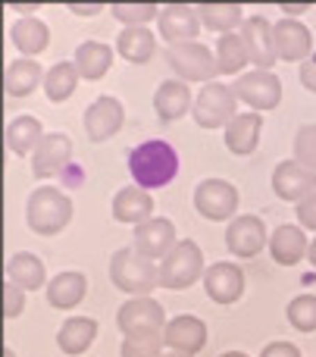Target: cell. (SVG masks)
<instances>
[{
  "label": "cell",
  "instance_id": "6da1fadb",
  "mask_svg": "<svg viewBox=\"0 0 316 357\" xmlns=\"http://www.w3.org/2000/svg\"><path fill=\"white\" fill-rule=\"evenodd\" d=\"M129 173L135 178L138 188L154 191V188H166L175 176H179V154L169 142L150 138L132 148L129 154Z\"/></svg>",
  "mask_w": 316,
  "mask_h": 357
},
{
  "label": "cell",
  "instance_id": "2e32d148",
  "mask_svg": "<svg viewBox=\"0 0 316 357\" xmlns=\"http://www.w3.org/2000/svg\"><path fill=\"white\" fill-rule=\"evenodd\" d=\"M157 29H160L163 41L173 47V44H185L194 41L200 31V16H198V6H188V3H169L160 10V19H157Z\"/></svg>",
  "mask_w": 316,
  "mask_h": 357
},
{
  "label": "cell",
  "instance_id": "d4e9b609",
  "mask_svg": "<svg viewBox=\"0 0 316 357\" xmlns=\"http://www.w3.org/2000/svg\"><path fill=\"white\" fill-rule=\"evenodd\" d=\"M10 41L16 44V50L22 56H35V54H44L50 44V29L47 22H41L38 16H19L10 29Z\"/></svg>",
  "mask_w": 316,
  "mask_h": 357
},
{
  "label": "cell",
  "instance_id": "52a82bcc",
  "mask_svg": "<svg viewBox=\"0 0 316 357\" xmlns=\"http://www.w3.org/2000/svg\"><path fill=\"white\" fill-rule=\"evenodd\" d=\"M232 94L242 104H248L254 113L276 110L282 100V82L276 73H263V69H251V73L238 75L232 82Z\"/></svg>",
  "mask_w": 316,
  "mask_h": 357
},
{
  "label": "cell",
  "instance_id": "7dc6e473",
  "mask_svg": "<svg viewBox=\"0 0 316 357\" xmlns=\"http://www.w3.org/2000/svg\"><path fill=\"white\" fill-rule=\"evenodd\" d=\"M163 357H194V354H182V351H166Z\"/></svg>",
  "mask_w": 316,
  "mask_h": 357
},
{
  "label": "cell",
  "instance_id": "ffe728a7",
  "mask_svg": "<svg viewBox=\"0 0 316 357\" xmlns=\"http://www.w3.org/2000/svg\"><path fill=\"white\" fill-rule=\"evenodd\" d=\"M113 220L129 222V226H141V222L154 220V197L150 191L138 188V185H125L113 197Z\"/></svg>",
  "mask_w": 316,
  "mask_h": 357
},
{
  "label": "cell",
  "instance_id": "f546056e",
  "mask_svg": "<svg viewBox=\"0 0 316 357\" xmlns=\"http://www.w3.org/2000/svg\"><path fill=\"white\" fill-rule=\"evenodd\" d=\"M251 63V54L244 47L242 31H229V35L216 38V66L219 75H244V66Z\"/></svg>",
  "mask_w": 316,
  "mask_h": 357
},
{
  "label": "cell",
  "instance_id": "44dd1931",
  "mask_svg": "<svg viewBox=\"0 0 316 357\" xmlns=\"http://www.w3.org/2000/svg\"><path fill=\"white\" fill-rule=\"evenodd\" d=\"M154 110H157V116H160L163 123H175V119H182L185 113L194 110L191 88H188L182 79L160 82V88L154 91Z\"/></svg>",
  "mask_w": 316,
  "mask_h": 357
},
{
  "label": "cell",
  "instance_id": "83f0119b",
  "mask_svg": "<svg viewBox=\"0 0 316 357\" xmlns=\"http://www.w3.org/2000/svg\"><path fill=\"white\" fill-rule=\"evenodd\" d=\"M72 63H75V69H79L81 79L97 82V79H104V75L110 73L113 47H110V44H104V41H85V44H79Z\"/></svg>",
  "mask_w": 316,
  "mask_h": 357
},
{
  "label": "cell",
  "instance_id": "c3c4849f",
  "mask_svg": "<svg viewBox=\"0 0 316 357\" xmlns=\"http://www.w3.org/2000/svg\"><path fill=\"white\" fill-rule=\"evenodd\" d=\"M3 357H16V351H13V348H3Z\"/></svg>",
  "mask_w": 316,
  "mask_h": 357
},
{
  "label": "cell",
  "instance_id": "3957f363",
  "mask_svg": "<svg viewBox=\"0 0 316 357\" xmlns=\"http://www.w3.org/2000/svg\"><path fill=\"white\" fill-rule=\"evenodd\" d=\"M110 282L132 298H150V291L160 289V266L135 248H119L110 257Z\"/></svg>",
  "mask_w": 316,
  "mask_h": 357
},
{
  "label": "cell",
  "instance_id": "bcb514c9",
  "mask_svg": "<svg viewBox=\"0 0 316 357\" xmlns=\"http://www.w3.org/2000/svg\"><path fill=\"white\" fill-rule=\"evenodd\" d=\"M219 357H248L244 351H226V354H219Z\"/></svg>",
  "mask_w": 316,
  "mask_h": 357
},
{
  "label": "cell",
  "instance_id": "9c48e42d",
  "mask_svg": "<svg viewBox=\"0 0 316 357\" xmlns=\"http://www.w3.org/2000/svg\"><path fill=\"white\" fill-rule=\"evenodd\" d=\"M125 123V107L119 98H110V94H100L97 100L85 107V116H81V126H85V135L91 138L94 144L113 138Z\"/></svg>",
  "mask_w": 316,
  "mask_h": 357
},
{
  "label": "cell",
  "instance_id": "ee69618b",
  "mask_svg": "<svg viewBox=\"0 0 316 357\" xmlns=\"http://www.w3.org/2000/svg\"><path fill=\"white\" fill-rule=\"evenodd\" d=\"M282 10H285V16H288V19H298L301 13H307L310 6H307V3H282Z\"/></svg>",
  "mask_w": 316,
  "mask_h": 357
},
{
  "label": "cell",
  "instance_id": "4fadbf2b",
  "mask_svg": "<svg viewBox=\"0 0 316 357\" xmlns=\"http://www.w3.org/2000/svg\"><path fill=\"white\" fill-rule=\"evenodd\" d=\"M273 191L282 201L301 204L310 195H316V173L301 167L298 160H282L279 167L273 169Z\"/></svg>",
  "mask_w": 316,
  "mask_h": 357
},
{
  "label": "cell",
  "instance_id": "f35d334b",
  "mask_svg": "<svg viewBox=\"0 0 316 357\" xmlns=\"http://www.w3.org/2000/svg\"><path fill=\"white\" fill-rule=\"evenodd\" d=\"M22 310H25V289H19L16 282H6L3 285V317L6 320H16Z\"/></svg>",
  "mask_w": 316,
  "mask_h": 357
},
{
  "label": "cell",
  "instance_id": "277c9868",
  "mask_svg": "<svg viewBox=\"0 0 316 357\" xmlns=\"http://www.w3.org/2000/svg\"><path fill=\"white\" fill-rule=\"evenodd\" d=\"M207 266H204V251L198 241L182 238L166 257L160 260V289H173L182 291L188 285H194L198 279H204Z\"/></svg>",
  "mask_w": 316,
  "mask_h": 357
},
{
  "label": "cell",
  "instance_id": "8992f818",
  "mask_svg": "<svg viewBox=\"0 0 316 357\" xmlns=\"http://www.w3.org/2000/svg\"><path fill=\"white\" fill-rule=\"evenodd\" d=\"M191 116L200 129H226L238 116V98L232 94V85H223V82L200 85Z\"/></svg>",
  "mask_w": 316,
  "mask_h": 357
},
{
  "label": "cell",
  "instance_id": "ac0fdd59",
  "mask_svg": "<svg viewBox=\"0 0 316 357\" xmlns=\"http://www.w3.org/2000/svg\"><path fill=\"white\" fill-rule=\"evenodd\" d=\"M69 160H72V138L63 135V132H50L41 138L38 151L31 154V173H35V178H50L63 173Z\"/></svg>",
  "mask_w": 316,
  "mask_h": 357
},
{
  "label": "cell",
  "instance_id": "ba28073f",
  "mask_svg": "<svg viewBox=\"0 0 316 357\" xmlns=\"http://www.w3.org/2000/svg\"><path fill=\"white\" fill-rule=\"evenodd\" d=\"M238 188L226 178H204L194 188V210L210 222H223V220H235L238 213Z\"/></svg>",
  "mask_w": 316,
  "mask_h": 357
},
{
  "label": "cell",
  "instance_id": "4316f807",
  "mask_svg": "<svg viewBox=\"0 0 316 357\" xmlns=\"http://www.w3.org/2000/svg\"><path fill=\"white\" fill-rule=\"evenodd\" d=\"M94 339H97V320H91V317H69L56 333V345L69 357L85 354L94 345Z\"/></svg>",
  "mask_w": 316,
  "mask_h": 357
},
{
  "label": "cell",
  "instance_id": "e0dca14e",
  "mask_svg": "<svg viewBox=\"0 0 316 357\" xmlns=\"http://www.w3.org/2000/svg\"><path fill=\"white\" fill-rule=\"evenodd\" d=\"M200 282H204L207 298L216 304H235L238 298L244 295V273H242V266L229 264V260L207 266Z\"/></svg>",
  "mask_w": 316,
  "mask_h": 357
},
{
  "label": "cell",
  "instance_id": "5bb4252c",
  "mask_svg": "<svg viewBox=\"0 0 316 357\" xmlns=\"http://www.w3.org/2000/svg\"><path fill=\"white\" fill-rule=\"evenodd\" d=\"M276 35V56L285 63H304L307 56H313V38L301 19H279L273 22Z\"/></svg>",
  "mask_w": 316,
  "mask_h": 357
},
{
  "label": "cell",
  "instance_id": "f6af8a7d",
  "mask_svg": "<svg viewBox=\"0 0 316 357\" xmlns=\"http://www.w3.org/2000/svg\"><path fill=\"white\" fill-rule=\"evenodd\" d=\"M307 260L316 266V235H313V241H310V254H307Z\"/></svg>",
  "mask_w": 316,
  "mask_h": 357
},
{
  "label": "cell",
  "instance_id": "e575fe53",
  "mask_svg": "<svg viewBox=\"0 0 316 357\" xmlns=\"http://www.w3.org/2000/svg\"><path fill=\"white\" fill-rule=\"evenodd\" d=\"M160 10L163 6L157 3H113L110 6L113 19H119L125 29H148V22L160 19Z\"/></svg>",
  "mask_w": 316,
  "mask_h": 357
},
{
  "label": "cell",
  "instance_id": "5b68a950",
  "mask_svg": "<svg viewBox=\"0 0 316 357\" xmlns=\"http://www.w3.org/2000/svg\"><path fill=\"white\" fill-rule=\"evenodd\" d=\"M166 63L173 66V73L182 82H216L219 66H216V54L200 41H185V44H173L166 47Z\"/></svg>",
  "mask_w": 316,
  "mask_h": 357
},
{
  "label": "cell",
  "instance_id": "60d3db41",
  "mask_svg": "<svg viewBox=\"0 0 316 357\" xmlns=\"http://www.w3.org/2000/svg\"><path fill=\"white\" fill-rule=\"evenodd\" d=\"M260 357H301V351H298V345H292V342H269V345L260 351Z\"/></svg>",
  "mask_w": 316,
  "mask_h": 357
},
{
  "label": "cell",
  "instance_id": "836d02e7",
  "mask_svg": "<svg viewBox=\"0 0 316 357\" xmlns=\"http://www.w3.org/2000/svg\"><path fill=\"white\" fill-rule=\"evenodd\" d=\"M198 16H200V25H207L210 31H219V35L235 31L248 19L242 16V3H200Z\"/></svg>",
  "mask_w": 316,
  "mask_h": 357
},
{
  "label": "cell",
  "instance_id": "1f68e13d",
  "mask_svg": "<svg viewBox=\"0 0 316 357\" xmlns=\"http://www.w3.org/2000/svg\"><path fill=\"white\" fill-rule=\"evenodd\" d=\"M157 50V35L150 29H123L116 38V54L129 63H148Z\"/></svg>",
  "mask_w": 316,
  "mask_h": 357
},
{
  "label": "cell",
  "instance_id": "484cf974",
  "mask_svg": "<svg viewBox=\"0 0 316 357\" xmlns=\"http://www.w3.org/2000/svg\"><path fill=\"white\" fill-rule=\"evenodd\" d=\"M88 295V279L81 273H56L47 282V304L56 310H72L81 304V298Z\"/></svg>",
  "mask_w": 316,
  "mask_h": 357
},
{
  "label": "cell",
  "instance_id": "f1b7e54d",
  "mask_svg": "<svg viewBox=\"0 0 316 357\" xmlns=\"http://www.w3.org/2000/svg\"><path fill=\"white\" fill-rule=\"evenodd\" d=\"M44 75L47 73H41V63L38 60H29V56L13 60L10 66H6V75H3L6 94H10V98H29V94L44 82Z\"/></svg>",
  "mask_w": 316,
  "mask_h": 357
},
{
  "label": "cell",
  "instance_id": "7c38bea8",
  "mask_svg": "<svg viewBox=\"0 0 316 357\" xmlns=\"http://www.w3.org/2000/svg\"><path fill=\"white\" fill-rule=\"evenodd\" d=\"M242 38H244V47H248L254 69L273 73V66L279 63V56H276L273 22H269L267 16H248L242 25Z\"/></svg>",
  "mask_w": 316,
  "mask_h": 357
},
{
  "label": "cell",
  "instance_id": "30bf717a",
  "mask_svg": "<svg viewBox=\"0 0 316 357\" xmlns=\"http://www.w3.org/2000/svg\"><path fill=\"white\" fill-rule=\"evenodd\" d=\"M116 326L123 335L163 333L166 329V314L154 298H129L116 314Z\"/></svg>",
  "mask_w": 316,
  "mask_h": 357
},
{
  "label": "cell",
  "instance_id": "cb8c5ba5",
  "mask_svg": "<svg viewBox=\"0 0 316 357\" xmlns=\"http://www.w3.org/2000/svg\"><path fill=\"white\" fill-rule=\"evenodd\" d=\"M6 282H16L25 291H38L44 285L47 289V270H44V260L35 257L31 251H16L6 260Z\"/></svg>",
  "mask_w": 316,
  "mask_h": 357
},
{
  "label": "cell",
  "instance_id": "9a60e30c",
  "mask_svg": "<svg viewBox=\"0 0 316 357\" xmlns=\"http://www.w3.org/2000/svg\"><path fill=\"white\" fill-rule=\"evenodd\" d=\"M179 241L182 238H175V222L166 216H154V220L135 226V251L148 260H163Z\"/></svg>",
  "mask_w": 316,
  "mask_h": 357
},
{
  "label": "cell",
  "instance_id": "ab89813d",
  "mask_svg": "<svg viewBox=\"0 0 316 357\" xmlns=\"http://www.w3.org/2000/svg\"><path fill=\"white\" fill-rule=\"evenodd\" d=\"M298 226L301 229H310V232H316V195H310L307 201L298 204Z\"/></svg>",
  "mask_w": 316,
  "mask_h": 357
},
{
  "label": "cell",
  "instance_id": "d6a6232c",
  "mask_svg": "<svg viewBox=\"0 0 316 357\" xmlns=\"http://www.w3.org/2000/svg\"><path fill=\"white\" fill-rule=\"evenodd\" d=\"M79 69H75L72 60H63V63H54V66L47 69V75H44V94H47L54 104H60V100L72 98L75 88H79Z\"/></svg>",
  "mask_w": 316,
  "mask_h": 357
},
{
  "label": "cell",
  "instance_id": "74e56055",
  "mask_svg": "<svg viewBox=\"0 0 316 357\" xmlns=\"http://www.w3.org/2000/svg\"><path fill=\"white\" fill-rule=\"evenodd\" d=\"M294 160L316 173V123H307L294 132Z\"/></svg>",
  "mask_w": 316,
  "mask_h": 357
},
{
  "label": "cell",
  "instance_id": "7402d4cb",
  "mask_svg": "<svg viewBox=\"0 0 316 357\" xmlns=\"http://www.w3.org/2000/svg\"><path fill=\"white\" fill-rule=\"evenodd\" d=\"M260 132H263V113H238L229 126H226V148L235 157H248L257 151L260 144Z\"/></svg>",
  "mask_w": 316,
  "mask_h": 357
},
{
  "label": "cell",
  "instance_id": "d590c367",
  "mask_svg": "<svg viewBox=\"0 0 316 357\" xmlns=\"http://www.w3.org/2000/svg\"><path fill=\"white\" fill-rule=\"evenodd\" d=\"M163 333H141V335H125L119 354L123 357H163Z\"/></svg>",
  "mask_w": 316,
  "mask_h": 357
},
{
  "label": "cell",
  "instance_id": "b9f144b4",
  "mask_svg": "<svg viewBox=\"0 0 316 357\" xmlns=\"http://www.w3.org/2000/svg\"><path fill=\"white\" fill-rule=\"evenodd\" d=\"M301 85H304L307 91L316 94V54L307 56V60L301 63Z\"/></svg>",
  "mask_w": 316,
  "mask_h": 357
},
{
  "label": "cell",
  "instance_id": "7a4b0ae2",
  "mask_svg": "<svg viewBox=\"0 0 316 357\" xmlns=\"http://www.w3.org/2000/svg\"><path fill=\"white\" fill-rule=\"evenodd\" d=\"M25 222L35 235H60L72 222V197L54 185H41L29 195Z\"/></svg>",
  "mask_w": 316,
  "mask_h": 357
},
{
  "label": "cell",
  "instance_id": "7bdbcfd3",
  "mask_svg": "<svg viewBox=\"0 0 316 357\" xmlns=\"http://www.w3.org/2000/svg\"><path fill=\"white\" fill-rule=\"evenodd\" d=\"M66 10H72L75 16H97L104 6H100V3H69Z\"/></svg>",
  "mask_w": 316,
  "mask_h": 357
},
{
  "label": "cell",
  "instance_id": "4dcf8cb0",
  "mask_svg": "<svg viewBox=\"0 0 316 357\" xmlns=\"http://www.w3.org/2000/svg\"><path fill=\"white\" fill-rule=\"evenodd\" d=\"M41 138H44L41 119H35V116H16L10 126H6V148H10L16 157L35 154Z\"/></svg>",
  "mask_w": 316,
  "mask_h": 357
},
{
  "label": "cell",
  "instance_id": "8d00e7d4",
  "mask_svg": "<svg viewBox=\"0 0 316 357\" xmlns=\"http://www.w3.org/2000/svg\"><path fill=\"white\" fill-rule=\"evenodd\" d=\"M288 323L298 333H316V295H298L288 304Z\"/></svg>",
  "mask_w": 316,
  "mask_h": 357
},
{
  "label": "cell",
  "instance_id": "603a6c76",
  "mask_svg": "<svg viewBox=\"0 0 316 357\" xmlns=\"http://www.w3.org/2000/svg\"><path fill=\"white\" fill-rule=\"evenodd\" d=\"M269 254L279 266H294L310 254V238L304 235L301 226H279L273 235H269Z\"/></svg>",
  "mask_w": 316,
  "mask_h": 357
},
{
  "label": "cell",
  "instance_id": "d6986e66",
  "mask_svg": "<svg viewBox=\"0 0 316 357\" xmlns=\"http://www.w3.org/2000/svg\"><path fill=\"white\" fill-rule=\"evenodd\" d=\"M163 342L169 351H182V354H198L207 345V323L200 317L182 314L173 317L163 329Z\"/></svg>",
  "mask_w": 316,
  "mask_h": 357
},
{
  "label": "cell",
  "instance_id": "8fae6325",
  "mask_svg": "<svg viewBox=\"0 0 316 357\" xmlns=\"http://www.w3.org/2000/svg\"><path fill=\"white\" fill-rule=\"evenodd\" d=\"M267 245H269L267 226H263V220L260 216H254V213L235 216V220L229 222V229H226V248H229L235 257H242V260L257 257Z\"/></svg>",
  "mask_w": 316,
  "mask_h": 357
}]
</instances>
